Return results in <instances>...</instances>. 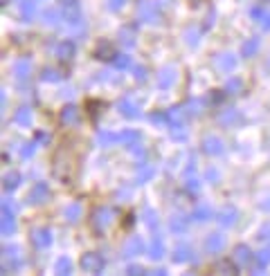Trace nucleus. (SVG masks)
I'll use <instances>...</instances> for the list:
<instances>
[{
  "instance_id": "nucleus-1",
  "label": "nucleus",
  "mask_w": 270,
  "mask_h": 276,
  "mask_svg": "<svg viewBox=\"0 0 270 276\" xmlns=\"http://www.w3.org/2000/svg\"><path fill=\"white\" fill-rule=\"evenodd\" d=\"M22 267V256L18 245H5L3 247V274L7 272H18Z\"/></svg>"
},
{
  "instance_id": "nucleus-2",
  "label": "nucleus",
  "mask_w": 270,
  "mask_h": 276,
  "mask_svg": "<svg viewBox=\"0 0 270 276\" xmlns=\"http://www.w3.org/2000/svg\"><path fill=\"white\" fill-rule=\"evenodd\" d=\"M112 218H115V211L110 209V207H97V209L93 211V227H95V232H99V234H104L106 229L110 227V222H112Z\"/></svg>"
},
{
  "instance_id": "nucleus-3",
  "label": "nucleus",
  "mask_w": 270,
  "mask_h": 276,
  "mask_svg": "<svg viewBox=\"0 0 270 276\" xmlns=\"http://www.w3.org/2000/svg\"><path fill=\"white\" fill-rule=\"evenodd\" d=\"M120 142L126 144L128 148L133 150L135 155H138V160H142L144 157V148H142V135L138 131H133V128H126V131L120 133Z\"/></svg>"
},
{
  "instance_id": "nucleus-4",
  "label": "nucleus",
  "mask_w": 270,
  "mask_h": 276,
  "mask_svg": "<svg viewBox=\"0 0 270 276\" xmlns=\"http://www.w3.org/2000/svg\"><path fill=\"white\" fill-rule=\"evenodd\" d=\"M30 240H32L34 249L43 252V249H48V247L52 245V232H50L48 227H36V229H32Z\"/></svg>"
},
{
  "instance_id": "nucleus-5",
  "label": "nucleus",
  "mask_w": 270,
  "mask_h": 276,
  "mask_svg": "<svg viewBox=\"0 0 270 276\" xmlns=\"http://www.w3.org/2000/svg\"><path fill=\"white\" fill-rule=\"evenodd\" d=\"M138 14H140V20L144 22H160V9L151 0H142L138 5Z\"/></svg>"
},
{
  "instance_id": "nucleus-6",
  "label": "nucleus",
  "mask_w": 270,
  "mask_h": 276,
  "mask_svg": "<svg viewBox=\"0 0 270 276\" xmlns=\"http://www.w3.org/2000/svg\"><path fill=\"white\" fill-rule=\"evenodd\" d=\"M61 14H63V20L68 22V25H72L75 27V34L77 36H83L81 32H79V27H81V9L77 7V5H63V11H61Z\"/></svg>"
},
{
  "instance_id": "nucleus-7",
  "label": "nucleus",
  "mask_w": 270,
  "mask_h": 276,
  "mask_svg": "<svg viewBox=\"0 0 270 276\" xmlns=\"http://www.w3.org/2000/svg\"><path fill=\"white\" fill-rule=\"evenodd\" d=\"M81 267L90 274H99L101 269H104V258H101L97 252H86V254L81 256Z\"/></svg>"
},
{
  "instance_id": "nucleus-8",
  "label": "nucleus",
  "mask_w": 270,
  "mask_h": 276,
  "mask_svg": "<svg viewBox=\"0 0 270 276\" xmlns=\"http://www.w3.org/2000/svg\"><path fill=\"white\" fill-rule=\"evenodd\" d=\"M212 65L216 67L218 72H232L236 67V56L232 52H218L212 59Z\"/></svg>"
},
{
  "instance_id": "nucleus-9",
  "label": "nucleus",
  "mask_w": 270,
  "mask_h": 276,
  "mask_svg": "<svg viewBox=\"0 0 270 276\" xmlns=\"http://www.w3.org/2000/svg\"><path fill=\"white\" fill-rule=\"evenodd\" d=\"M216 121H218V126L230 128V126H236V123L243 121V117H241V112L236 110V108H225V110L218 112Z\"/></svg>"
},
{
  "instance_id": "nucleus-10",
  "label": "nucleus",
  "mask_w": 270,
  "mask_h": 276,
  "mask_svg": "<svg viewBox=\"0 0 270 276\" xmlns=\"http://www.w3.org/2000/svg\"><path fill=\"white\" fill-rule=\"evenodd\" d=\"M48 198H50V187L45 182H38L32 187L30 195H27V202H30V205H43Z\"/></svg>"
},
{
  "instance_id": "nucleus-11",
  "label": "nucleus",
  "mask_w": 270,
  "mask_h": 276,
  "mask_svg": "<svg viewBox=\"0 0 270 276\" xmlns=\"http://www.w3.org/2000/svg\"><path fill=\"white\" fill-rule=\"evenodd\" d=\"M54 178L63 180V178H70V155L61 150L54 160Z\"/></svg>"
},
{
  "instance_id": "nucleus-12",
  "label": "nucleus",
  "mask_w": 270,
  "mask_h": 276,
  "mask_svg": "<svg viewBox=\"0 0 270 276\" xmlns=\"http://www.w3.org/2000/svg\"><path fill=\"white\" fill-rule=\"evenodd\" d=\"M144 252V240L140 238V236H131V238L124 243V252L122 254L126 256V258H135V256H140Z\"/></svg>"
},
{
  "instance_id": "nucleus-13",
  "label": "nucleus",
  "mask_w": 270,
  "mask_h": 276,
  "mask_svg": "<svg viewBox=\"0 0 270 276\" xmlns=\"http://www.w3.org/2000/svg\"><path fill=\"white\" fill-rule=\"evenodd\" d=\"M95 56H97L99 61H115L117 47L110 41H99L97 47H95Z\"/></svg>"
},
{
  "instance_id": "nucleus-14",
  "label": "nucleus",
  "mask_w": 270,
  "mask_h": 276,
  "mask_svg": "<svg viewBox=\"0 0 270 276\" xmlns=\"http://www.w3.org/2000/svg\"><path fill=\"white\" fill-rule=\"evenodd\" d=\"M117 110H120L124 117H128V119H135V117H140V106L135 104L131 97H124V99L117 101Z\"/></svg>"
},
{
  "instance_id": "nucleus-15",
  "label": "nucleus",
  "mask_w": 270,
  "mask_h": 276,
  "mask_svg": "<svg viewBox=\"0 0 270 276\" xmlns=\"http://www.w3.org/2000/svg\"><path fill=\"white\" fill-rule=\"evenodd\" d=\"M223 247H225V236L221 232H214L205 238V252L207 254H218Z\"/></svg>"
},
{
  "instance_id": "nucleus-16",
  "label": "nucleus",
  "mask_w": 270,
  "mask_h": 276,
  "mask_svg": "<svg viewBox=\"0 0 270 276\" xmlns=\"http://www.w3.org/2000/svg\"><path fill=\"white\" fill-rule=\"evenodd\" d=\"M176 77H178V72L173 65L162 67V70L158 72V88H171L173 83H176Z\"/></svg>"
},
{
  "instance_id": "nucleus-17",
  "label": "nucleus",
  "mask_w": 270,
  "mask_h": 276,
  "mask_svg": "<svg viewBox=\"0 0 270 276\" xmlns=\"http://www.w3.org/2000/svg\"><path fill=\"white\" fill-rule=\"evenodd\" d=\"M202 150H205L207 155H223L225 146H223V142L216 137V135H207V137L202 139Z\"/></svg>"
},
{
  "instance_id": "nucleus-18",
  "label": "nucleus",
  "mask_w": 270,
  "mask_h": 276,
  "mask_svg": "<svg viewBox=\"0 0 270 276\" xmlns=\"http://www.w3.org/2000/svg\"><path fill=\"white\" fill-rule=\"evenodd\" d=\"M59 117H61V123H63V126H77L79 123V108L75 104H68L61 108Z\"/></svg>"
},
{
  "instance_id": "nucleus-19",
  "label": "nucleus",
  "mask_w": 270,
  "mask_h": 276,
  "mask_svg": "<svg viewBox=\"0 0 270 276\" xmlns=\"http://www.w3.org/2000/svg\"><path fill=\"white\" fill-rule=\"evenodd\" d=\"M218 224H221L223 229H230V227H234L236 220H239V211L234 209V207H225V209L218 213Z\"/></svg>"
},
{
  "instance_id": "nucleus-20",
  "label": "nucleus",
  "mask_w": 270,
  "mask_h": 276,
  "mask_svg": "<svg viewBox=\"0 0 270 276\" xmlns=\"http://www.w3.org/2000/svg\"><path fill=\"white\" fill-rule=\"evenodd\" d=\"M0 232L5 236L16 232V218H14V211L11 209H3V216H0Z\"/></svg>"
},
{
  "instance_id": "nucleus-21",
  "label": "nucleus",
  "mask_w": 270,
  "mask_h": 276,
  "mask_svg": "<svg viewBox=\"0 0 270 276\" xmlns=\"http://www.w3.org/2000/svg\"><path fill=\"white\" fill-rule=\"evenodd\" d=\"M268 265H270V247H261L257 252V265L252 267V274H263Z\"/></svg>"
},
{
  "instance_id": "nucleus-22",
  "label": "nucleus",
  "mask_w": 270,
  "mask_h": 276,
  "mask_svg": "<svg viewBox=\"0 0 270 276\" xmlns=\"http://www.w3.org/2000/svg\"><path fill=\"white\" fill-rule=\"evenodd\" d=\"M135 36H138V27L133 25H124L120 30V43L124 45V47H133L135 45Z\"/></svg>"
},
{
  "instance_id": "nucleus-23",
  "label": "nucleus",
  "mask_w": 270,
  "mask_h": 276,
  "mask_svg": "<svg viewBox=\"0 0 270 276\" xmlns=\"http://www.w3.org/2000/svg\"><path fill=\"white\" fill-rule=\"evenodd\" d=\"M75 52H77V49H75V43L63 41V43L56 45V52H54V54H56V59L63 61V63H65V61H70L72 56H75Z\"/></svg>"
},
{
  "instance_id": "nucleus-24",
  "label": "nucleus",
  "mask_w": 270,
  "mask_h": 276,
  "mask_svg": "<svg viewBox=\"0 0 270 276\" xmlns=\"http://www.w3.org/2000/svg\"><path fill=\"white\" fill-rule=\"evenodd\" d=\"M187 224H189V220L185 213H173V216L169 218V229H171L173 234H183L185 229H187Z\"/></svg>"
},
{
  "instance_id": "nucleus-25",
  "label": "nucleus",
  "mask_w": 270,
  "mask_h": 276,
  "mask_svg": "<svg viewBox=\"0 0 270 276\" xmlns=\"http://www.w3.org/2000/svg\"><path fill=\"white\" fill-rule=\"evenodd\" d=\"M32 72V61L27 59V56H22V59H18L14 63V77L16 79H27Z\"/></svg>"
},
{
  "instance_id": "nucleus-26",
  "label": "nucleus",
  "mask_w": 270,
  "mask_h": 276,
  "mask_svg": "<svg viewBox=\"0 0 270 276\" xmlns=\"http://www.w3.org/2000/svg\"><path fill=\"white\" fill-rule=\"evenodd\" d=\"M210 274H216V276H236V267L230 261H218V263H214V267L210 269Z\"/></svg>"
},
{
  "instance_id": "nucleus-27",
  "label": "nucleus",
  "mask_w": 270,
  "mask_h": 276,
  "mask_svg": "<svg viewBox=\"0 0 270 276\" xmlns=\"http://www.w3.org/2000/svg\"><path fill=\"white\" fill-rule=\"evenodd\" d=\"M183 108H185V112H187L189 117H198L200 112H202V108H205V99H187L183 104Z\"/></svg>"
},
{
  "instance_id": "nucleus-28",
  "label": "nucleus",
  "mask_w": 270,
  "mask_h": 276,
  "mask_svg": "<svg viewBox=\"0 0 270 276\" xmlns=\"http://www.w3.org/2000/svg\"><path fill=\"white\" fill-rule=\"evenodd\" d=\"M252 261V252L248 245H236L234 247V263H239V265H250Z\"/></svg>"
},
{
  "instance_id": "nucleus-29",
  "label": "nucleus",
  "mask_w": 270,
  "mask_h": 276,
  "mask_svg": "<svg viewBox=\"0 0 270 276\" xmlns=\"http://www.w3.org/2000/svg\"><path fill=\"white\" fill-rule=\"evenodd\" d=\"M169 115V123H171V126H183L185 121H187V112H185V108L183 106H176V108H171L167 112Z\"/></svg>"
},
{
  "instance_id": "nucleus-30",
  "label": "nucleus",
  "mask_w": 270,
  "mask_h": 276,
  "mask_svg": "<svg viewBox=\"0 0 270 276\" xmlns=\"http://www.w3.org/2000/svg\"><path fill=\"white\" fill-rule=\"evenodd\" d=\"M185 191H187L189 198H198L200 195V182H198V178H196L194 173H189L187 180H185Z\"/></svg>"
},
{
  "instance_id": "nucleus-31",
  "label": "nucleus",
  "mask_w": 270,
  "mask_h": 276,
  "mask_svg": "<svg viewBox=\"0 0 270 276\" xmlns=\"http://www.w3.org/2000/svg\"><path fill=\"white\" fill-rule=\"evenodd\" d=\"M14 121L18 123V126H30V123H32V110H30V106H18V110L14 112Z\"/></svg>"
},
{
  "instance_id": "nucleus-32",
  "label": "nucleus",
  "mask_w": 270,
  "mask_h": 276,
  "mask_svg": "<svg viewBox=\"0 0 270 276\" xmlns=\"http://www.w3.org/2000/svg\"><path fill=\"white\" fill-rule=\"evenodd\" d=\"M250 16H252V20L261 22L263 32H270V14H268L266 9H261V7H255V9L250 11Z\"/></svg>"
},
{
  "instance_id": "nucleus-33",
  "label": "nucleus",
  "mask_w": 270,
  "mask_h": 276,
  "mask_svg": "<svg viewBox=\"0 0 270 276\" xmlns=\"http://www.w3.org/2000/svg\"><path fill=\"white\" fill-rule=\"evenodd\" d=\"M191 258V247L189 245H178L176 249L171 252V261L173 263H187Z\"/></svg>"
},
{
  "instance_id": "nucleus-34",
  "label": "nucleus",
  "mask_w": 270,
  "mask_h": 276,
  "mask_svg": "<svg viewBox=\"0 0 270 276\" xmlns=\"http://www.w3.org/2000/svg\"><path fill=\"white\" fill-rule=\"evenodd\" d=\"M259 45H261V41H259V36L248 38V41H245L243 45H241V54H243L245 59H250V56H255V54H257Z\"/></svg>"
},
{
  "instance_id": "nucleus-35",
  "label": "nucleus",
  "mask_w": 270,
  "mask_h": 276,
  "mask_svg": "<svg viewBox=\"0 0 270 276\" xmlns=\"http://www.w3.org/2000/svg\"><path fill=\"white\" fill-rule=\"evenodd\" d=\"M162 256H165V243H162L160 236H155V240L149 247V258L151 261H160Z\"/></svg>"
},
{
  "instance_id": "nucleus-36",
  "label": "nucleus",
  "mask_w": 270,
  "mask_h": 276,
  "mask_svg": "<svg viewBox=\"0 0 270 276\" xmlns=\"http://www.w3.org/2000/svg\"><path fill=\"white\" fill-rule=\"evenodd\" d=\"M41 79L43 81H48V83H59V81H63V72L56 70V67H43Z\"/></svg>"
},
{
  "instance_id": "nucleus-37",
  "label": "nucleus",
  "mask_w": 270,
  "mask_h": 276,
  "mask_svg": "<svg viewBox=\"0 0 270 276\" xmlns=\"http://www.w3.org/2000/svg\"><path fill=\"white\" fill-rule=\"evenodd\" d=\"M18 184H20V173H16V171H9L7 175L3 178V187L7 193H11L14 189H18Z\"/></svg>"
},
{
  "instance_id": "nucleus-38",
  "label": "nucleus",
  "mask_w": 270,
  "mask_h": 276,
  "mask_svg": "<svg viewBox=\"0 0 270 276\" xmlns=\"http://www.w3.org/2000/svg\"><path fill=\"white\" fill-rule=\"evenodd\" d=\"M34 14H36V5H34V0H22L20 3V18L30 22L34 18Z\"/></svg>"
},
{
  "instance_id": "nucleus-39",
  "label": "nucleus",
  "mask_w": 270,
  "mask_h": 276,
  "mask_svg": "<svg viewBox=\"0 0 270 276\" xmlns=\"http://www.w3.org/2000/svg\"><path fill=\"white\" fill-rule=\"evenodd\" d=\"M63 216H65L68 222H77L79 218H81V205H79V202H72V205H68L65 211H63Z\"/></svg>"
},
{
  "instance_id": "nucleus-40",
  "label": "nucleus",
  "mask_w": 270,
  "mask_h": 276,
  "mask_svg": "<svg viewBox=\"0 0 270 276\" xmlns=\"http://www.w3.org/2000/svg\"><path fill=\"white\" fill-rule=\"evenodd\" d=\"M97 142H99L101 146H112V144L120 142V135H117V133H110V131H99V133H97Z\"/></svg>"
},
{
  "instance_id": "nucleus-41",
  "label": "nucleus",
  "mask_w": 270,
  "mask_h": 276,
  "mask_svg": "<svg viewBox=\"0 0 270 276\" xmlns=\"http://www.w3.org/2000/svg\"><path fill=\"white\" fill-rule=\"evenodd\" d=\"M153 175H155V168H153V166L140 164V168H138V184L149 182V180H153Z\"/></svg>"
},
{
  "instance_id": "nucleus-42",
  "label": "nucleus",
  "mask_w": 270,
  "mask_h": 276,
  "mask_svg": "<svg viewBox=\"0 0 270 276\" xmlns=\"http://www.w3.org/2000/svg\"><path fill=\"white\" fill-rule=\"evenodd\" d=\"M54 272L59 274V276H68L72 272V261L68 256H61L59 261H56V267H54Z\"/></svg>"
},
{
  "instance_id": "nucleus-43",
  "label": "nucleus",
  "mask_w": 270,
  "mask_h": 276,
  "mask_svg": "<svg viewBox=\"0 0 270 276\" xmlns=\"http://www.w3.org/2000/svg\"><path fill=\"white\" fill-rule=\"evenodd\" d=\"M144 222L149 224L151 232H158V224H160V220H158V213L151 209V207H146V209H144Z\"/></svg>"
},
{
  "instance_id": "nucleus-44",
  "label": "nucleus",
  "mask_w": 270,
  "mask_h": 276,
  "mask_svg": "<svg viewBox=\"0 0 270 276\" xmlns=\"http://www.w3.org/2000/svg\"><path fill=\"white\" fill-rule=\"evenodd\" d=\"M61 18H63V14H59L56 9H45L43 11V22L45 25H56Z\"/></svg>"
},
{
  "instance_id": "nucleus-45",
  "label": "nucleus",
  "mask_w": 270,
  "mask_h": 276,
  "mask_svg": "<svg viewBox=\"0 0 270 276\" xmlns=\"http://www.w3.org/2000/svg\"><path fill=\"white\" fill-rule=\"evenodd\" d=\"M225 94H228V92H218V90H212V92L205 97V104H207V106H218V104H223Z\"/></svg>"
},
{
  "instance_id": "nucleus-46",
  "label": "nucleus",
  "mask_w": 270,
  "mask_h": 276,
  "mask_svg": "<svg viewBox=\"0 0 270 276\" xmlns=\"http://www.w3.org/2000/svg\"><path fill=\"white\" fill-rule=\"evenodd\" d=\"M191 216H194V220H200V222H205V220H210V218L214 216V213H212V209H210V207H198V209H196L194 213H191Z\"/></svg>"
},
{
  "instance_id": "nucleus-47",
  "label": "nucleus",
  "mask_w": 270,
  "mask_h": 276,
  "mask_svg": "<svg viewBox=\"0 0 270 276\" xmlns=\"http://www.w3.org/2000/svg\"><path fill=\"white\" fill-rule=\"evenodd\" d=\"M112 63H115L117 70H126V67H131V56L128 54H117Z\"/></svg>"
},
{
  "instance_id": "nucleus-48",
  "label": "nucleus",
  "mask_w": 270,
  "mask_h": 276,
  "mask_svg": "<svg viewBox=\"0 0 270 276\" xmlns=\"http://www.w3.org/2000/svg\"><path fill=\"white\" fill-rule=\"evenodd\" d=\"M241 88H243V81H241V79H230V81L225 83V92L228 94H236Z\"/></svg>"
},
{
  "instance_id": "nucleus-49",
  "label": "nucleus",
  "mask_w": 270,
  "mask_h": 276,
  "mask_svg": "<svg viewBox=\"0 0 270 276\" xmlns=\"http://www.w3.org/2000/svg\"><path fill=\"white\" fill-rule=\"evenodd\" d=\"M171 139L173 142H185L187 139V131L183 126H171Z\"/></svg>"
},
{
  "instance_id": "nucleus-50",
  "label": "nucleus",
  "mask_w": 270,
  "mask_h": 276,
  "mask_svg": "<svg viewBox=\"0 0 270 276\" xmlns=\"http://www.w3.org/2000/svg\"><path fill=\"white\" fill-rule=\"evenodd\" d=\"M36 144H38V142H32V144H25V146H22V148H20V157H22V160H30V157L34 155V150H36Z\"/></svg>"
},
{
  "instance_id": "nucleus-51",
  "label": "nucleus",
  "mask_w": 270,
  "mask_h": 276,
  "mask_svg": "<svg viewBox=\"0 0 270 276\" xmlns=\"http://www.w3.org/2000/svg\"><path fill=\"white\" fill-rule=\"evenodd\" d=\"M198 36H200V32L196 30V27H191V30H187V34H185V41L189 45H196L198 43Z\"/></svg>"
},
{
  "instance_id": "nucleus-52",
  "label": "nucleus",
  "mask_w": 270,
  "mask_h": 276,
  "mask_svg": "<svg viewBox=\"0 0 270 276\" xmlns=\"http://www.w3.org/2000/svg\"><path fill=\"white\" fill-rule=\"evenodd\" d=\"M151 123H155V126H160V123L169 121V115H165V112H151Z\"/></svg>"
},
{
  "instance_id": "nucleus-53",
  "label": "nucleus",
  "mask_w": 270,
  "mask_h": 276,
  "mask_svg": "<svg viewBox=\"0 0 270 276\" xmlns=\"http://www.w3.org/2000/svg\"><path fill=\"white\" fill-rule=\"evenodd\" d=\"M133 74H135L138 81H144V79H146V67L144 65H135L133 67Z\"/></svg>"
},
{
  "instance_id": "nucleus-54",
  "label": "nucleus",
  "mask_w": 270,
  "mask_h": 276,
  "mask_svg": "<svg viewBox=\"0 0 270 276\" xmlns=\"http://www.w3.org/2000/svg\"><path fill=\"white\" fill-rule=\"evenodd\" d=\"M257 238H259V240H270V222L263 224V227H261V232L257 234Z\"/></svg>"
},
{
  "instance_id": "nucleus-55",
  "label": "nucleus",
  "mask_w": 270,
  "mask_h": 276,
  "mask_svg": "<svg viewBox=\"0 0 270 276\" xmlns=\"http://www.w3.org/2000/svg\"><path fill=\"white\" fill-rule=\"evenodd\" d=\"M36 142H38V144H48V142H50V133L38 131V133H36Z\"/></svg>"
},
{
  "instance_id": "nucleus-56",
  "label": "nucleus",
  "mask_w": 270,
  "mask_h": 276,
  "mask_svg": "<svg viewBox=\"0 0 270 276\" xmlns=\"http://www.w3.org/2000/svg\"><path fill=\"white\" fill-rule=\"evenodd\" d=\"M124 3H126V0H108V7H110L112 11H117V9L124 7Z\"/></svg>"
},
{
  "instance_id": "nucleus-57",
  "label": "nucleus",
  "mask_w": 270,
  "mask_h": 276,
  "mask_svg": "<svg viewBox=\"0 0 270 276\" xmlns=\"http://www.w3.org/2000/svg\"><path fill=\"white\" fill-rule=\"evenodd\" d=\"M126 274H146V269H142V267H138V265H131V267H126Z\"/></svg>"
},
{
  "instance_id": "nucleus-58",
  "label": "nucleus",
  "mask_w": 270,
  "mask_h": 276,
  "mask_svg": "<svg viewBox=\"0 0 270 276\" xmlns=\"http://www.w3.org/2000/svg\"><path fill=\"white\" fill-rule=\"evenodd\" d=\"M3 209H11V211H16V202H14V200H9V198H5V200H3Z\"/></svg>"
},
{
  "instance_id": "nucleus-59",
  "label": "nucleus",
  "mask_w": 270,
  "mask_h": 276,
  "mask_svg": "<svg viewBox=\"0 0 270 276\" xmlns=\"http://www.w3.org/2000/svg\"><path fill=\"white\" fill-rule=\"evenodd\" d=\"M207 173H210V175H207V178H210V182H218V171H216V168H210Z\"/></svg>"
},
{
  "instance_id": "nucleus-60",
  "label": "nucleus",
  "mask_w": 270,
  "mask_h": 276,
  "mask_svg": "<svg viewBox=\"0 0 270 276\" xmlns=\"http://www.w3.org/2000/svg\"><path fill=\"white\" fill-rule=\"evenodd\" d=\"M128 198H131L128 189H122V191H120V195H117V200H128Z\"/></svg>"
},
{
  "instance_id": "nucleus-61",
  "label": "nucleus",
  "mask_w": 270,
  "mask_h": 276,
  "mask_svg": "<svg viewBox=\"0 0 270 276\" xmlns=\"http://www.w3.org/2000/svg\"><path fill=\"white\" fill-rule=\"evenodd\" d=\"M5 104H7V94H5V92H0V106H3V108H5Z\"/></svg>"
},
{
  "instance_id": "nucleus-62",
  "label": "nucleus",
  "mask_w": 270,
  "mask_h": 276,
  "mask_svg": "<svg viewBox=\"0 0 270 276\" xmlns=\"http://www.w3.org/2000/svg\"><path fill=\"white\" fill-rule=\"evenodd\" d=\"M153 274H155V276H165V274H167V269H162V267H160V269H155Z\"/></svg>"
},
{
  "instance_id": "nucleus-63",
  "label": "nucleus",
  "mask_w": 270,
  "mask_h": 276,
  "mask_svg": "<svg viewBox=\"0 0 270 276\" xmlns=\"http://www.w3.org/2000/svg\"><path fill=\"white\" fill-rule=\"evenodd\" d=\"M63 5H77V0H61Z\"/></svg>"
}]
</instances>
